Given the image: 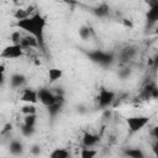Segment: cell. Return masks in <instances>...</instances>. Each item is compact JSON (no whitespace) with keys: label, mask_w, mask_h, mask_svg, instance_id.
<instances>
[{"label":"cell","mask_w":158,"mask_h":158,"mask_svg":"<svg viewBox=\"0 0 158 158\" xmlns=\"http://www.w3.org/2000/svg\"><path fill=\"white\" fill-rule=\"evenodd\" d=\"M30 16H31V15L27 12L26 9H17V10L15 11V14H14V17H15L17 21L25 20V19H27V17H30Z\"/></svg>","instance_id":"obj_18"},{"label":"cell","mask_w":158,"mask_h":158,"mask_svg":"<svg viewBox=\"0 0 158 158\" xmlns=\"http://www.w3.org/2000/svg\"><path fill=\"white\" fill-rule=\"evenodd\" d=\"M151 99H158V89H157V86L153 88V90L151 93Z\"/></svg>","instance_id":"obj_32"},{"label":"cell","mask_w":158,"mask_h":158,"mask_svg":"<svg viewBox=\"0 0 158 158\" xmlns=\"http://www.w3.org/2000/svg\"><path fill=\"white\" fill-rule=\"evenodd\" d=\"M21 33L20 31H15L11 33V41H12V44H20V41H21Z\"/></svg>","instance_id":"obj_26"},{"label":"cell","mask_w":158,"mask_h":158,"mask_svg":"<svg viewBox=\"0 0 158 158\" xmlns=\"http://www.w3.org/2000/svg\"><path fill=\"white\" fill-rule=\"evenodd\" d=\"M10 83H11V86L12 88H20L25 83V77L22 74H20V73L12 74L11 78H10Z\"/></svg>","instance_id":"obj_12"},{"label":"cell","mask_w":158,"mask_h":158,"mask_svg":"<svg viewBox=\"0 0 158 158\" xmlns=\"http://www.w3.org/2000/svg\"><path fill=\"white\" fill-rule=\"evenodd\" d=\"M88 56L93 62L99 63L100 65H109L114 60L112 53H107V52H102V51H93V52L88 53Z\"/></svg>","instance_id":"obj_2"},{"label":"cell","mask_w":158,"mask_h":158,"mask_svg":"<svg viewBox=\"0 0 158 158\" xmlns=\"http://www.w3.org/2000/svg\"><path fill=\"white\" fill-rule=\"evenodd\" d=\"M9 151H10V153L14 154V156H20V154H22V152H23V144H22L20 141L14 139V141H11L10 144H9Z\"/></svg>","instance_id":"obj_9"},{"label":"cell","mask_w":158,"mask_h":158,"mask_svg":"<svg viewBox=\"0 0 158 158\" xmlns=\"http://www.w3.org/2000/svg\"><path fill=\"white\" fill-rule=\"evenodd\" d=\"M68 157H69V152L65 148H56L49 154V158H68Z\"/></svg>","instance_id":"obj_15"},{"label":"cell","mask_w":158,"mask_h":158,"mask_svg":"<svg viewBox=\"0 0 158 158\" xmlns=\"http://www.w3.org/2000/svg\"><path fill=\"white\" fill-rule=\"evenodd\" d=\"M4 70H5V67L4 65H0V86L2 85V83H4Z\"/></svg>","instance_id":"obj_29"},{"label":"cell","mask_w":158,"mask_h":158,"mask_svg":"<svg viewBox=\"0 0 158 158\" xmlns=\"http://www.w3.org/2000/svg\"><path fill=\"white\" fill-rule=\"evenodd\" d=\"M109 10L110 9H109V6L106 4H100L98 7L94 9V14L96 16H99V17H105L109 14Z\"/></svg>","instance_id":"obj_16"},{"label":"cell","mask_w":158,"mask_h":158,"mask_svg":"<svg viewBox=\"0 0 158 158\" xmlns=\"http://www.w3.org/2000/svg\"><path fill=\"white\" fill-rule=\"evenodd\" d=\"M16 26L25 30L26 32L30 33V36H33L38 43V48H41L42 51L44 49V36H43V31L46 27V19L40 14L36 12L33 15H31L30 17L25 19V20H20L16 21Z\"/></svg>","instance_id":"obj_1"},{"label":"cell","mask_w":158,"mask_h":158,"mask_svg":"<svg viewBox=\"0 0 158 158\" xmlns=\"http://www.w3.org/2000/svg\"><path fill=\"white\" fill-rule=\"evenodd\" d=\"M63 75V70L62 69H58V68H51L48 70V79L51 83H54L57 80H59Z\"/></svg>","instance_id":"obj_13"},{"label":"cell","mask_w":158,"mask_h":158,"mask_svg":"<svg viewBox=\"0 0 158 158\" xmlns=\"http://www.w3.org/2000/svg\"><path fill=\"white\" fill-rule=\"evenodd\" d=\"M37 96H38V100L47 107L49 105H52L54 101H56V95L53 94V91H51L49 89H46V88H42L37 91Z\"/></svg>","instance_id":"obj_6"},{"label":"cell","mask_w":158,"mask_h":158,"mask_svg":"<svg viewBox=\"0 0 158 158\" xmlns=\"http://www.w3.org/2000/svg\"><path fill=\"white\" fill-rule=\"evenodd\" d=\"M123 153L130 158H144V153L139 148H128V149H125Z\"/></svg>","instance_id":"obj_14"},{"label":"cell","mask_w":158,"mask_h":158,"mask_svg":"<svg viewBox=\"0 0 158 158\" xmlns=\"http://www.w3.org/2000/svg\"><path fill=\"white\" fill-rule=\"evenodd\" d=\"M115 100V93L111 91V90H107L105 88H101L100 89V93H99V96H98V102H99V106L101 109H105L107 106H110Z\"/></svg>","instance_id":"obj_5"},{"label":"cell","mask_w":158,"mask_h":158,"mask_svg":"<svg viewBox=\"0 0 158 158\" xmlns=\"http://www.w3.org/2000/svg\"><path fill=\"white\" fill-rule=\"evenodd\" d=\"M21 100L26 101L27 104H36L38 101V96H37V91L30 88H26L22 90L21 94Z\"/></svg>","instance_id":"obj_8"},{"label":"cell","mask_w":158,"mask_h":158,"mask_svg":"<svg viewBox=\"0 0 158 158\" xmlns=\"http://www.w3.org/2000/svg\"><path fill=\"white\" fill-rule=\"evenodd\" d=\"M23 54V49L20 44H11V46H6L2 52L0 53L1 58L5 59H14V58H19Z\"/></svg>","instance_id":"obj_4"},{"label":"cell","mask_w":158,"mask_h":158,"mask_svg":"<svg viewBox=\"0 0 158 158\" xmlns=\"http://www.w3.org/2000/svg\"><path fill=\"white\" fill-rule=\"evenodd\" d=\"M153 88H156V84H153V83L147 84V85L143 88V90H142V93H141V95H139L141 99H143V100H148V99H151V93H152Z\"/></svg>","instance_id":"obj_17"},{"label":"cell","mask_w":158,"mask_h":158,"mask_svg":"<svg viewBox=\"0 0 158 158\" xmlns=\"http://www.w3.org/2000/svg\"><path fill=\"white\" fill-rule=\"evenodd\" d=\"M147 17H148V20H149L151 22H154V21L158 19V5H156L154 7H152V9L148 11Z\"/></svg>","instance_id":"obj_22"},{"label":"cell","mask_w":158,"mask_h":158,"mask_svg":"<svg viewBox=\"0 0 158 158\" xmlns=\"http://www.w3.org/2000/svg\"><path fill=\"white\" fill-rule=\"evenodd\" d=\"M63 104H64V96H57L56 95V101L52 105L47 106V111H48V115L51 118H54L57 116V114L60 111Z\"/></svg>","instance_id":"obj_7"},{"label":"cell","mask_w":158,"mask_h":158,"mask_svg":"<svg viewBox=\"0 0 158 158\" xmlns=\"http://www.w3.org/2000/svg\"><path fill=\"white\" fill-rule=\"evenodd\" d=\"M99 139H100L99 136L86 132V133H84V136H83V144H84L86 148H89V147L96 144V143L99 142Z\"/></svg>","instance_id":"obj_10"},{"label":"cell","mask_w":158,"mask_h":158,"mask_svg":"<svg viewBox=\"0 0 158 158\" xmlns=\"http://www.w3.org/2000/svg\"><path fill=\"white\" fill-rule=\"evenodd\" d=\"M122 23H123V26H126V27H128V28H132V27H133V25H132L131 20L123 19V20H122Z\"/></svg>","instance_id":"obj_30"},{"label":"cell","mask_w":158,"mask_h":158,"mask_svg":"<svg viewBox=\"0 0 158 158\" xmlns=\"http://www.w3.org/2000/svg\"><path fill=\"white\" fill-rule=\"evenodd\" d=\"M130 74H131V69H130V68H122V69L118 72V77H120L121 79H126Z\"/></svg>","instance_id":"obj_27"},{"label":"cell","mask_w":158,"mask_h":158,"mask_svg":"<svg viewBox=\"0 0 158 158\" xmlns=\"http://www.w3.org/2000/svg\"><path fill=\"white\" fill-rule=\"evenodd\" d=\"M110 115H111V112H110L109 110H106V111L104 112V117H110Z\"/></svg>","instance_id":"obj_34"},{"label":"cell","mask_w":158,"mask_h":158,"mask_svg":"<svg viewBox=\"0 0 158 158\" xmlns=\"http://www.w3.org/2000/svg\"><path fill=\"white\" fill-rule=\"evenodd\" d=\"M30 151H31V153H32L33 156H38V154L41 153V147H40L38 144H33Z\"/></svg>","instance_id":"obj_28"},{"label":"cell","mask_w":158,"mask_h":158,"mask_svg":"<svg viewBox=\"0 0 158 158\" xmlns=\"http://www.w3.org/2000/svg\"><path fill=\"white\" fill-rule=\"evenodd\" d=\"M95 156H96V151L91 148H83L80 153L81 158H95Z\"/></svg>","instance_id":"obj_20"},{"label":"cell","mask_w":158,"mask_h":158,"mask_svg":"<svg viewBox=\"0 0 158 158\" xmlns=\"http://www.w3.org/2000/svg\"><path fill=\"white\" fill-rule=\"evenodd\" d=\"M91 35V28L89 26H81L79 28V36L81 40H88Z\"/></svg>","instance_id":"obj_19"},{"label":"cell","mask_w":158,"mask_h":158,"mask_svg":"<svg viewBox=\"0 0 158 158\" xmlns=\"http://www.w3.org/2000/svg\"><path fill=\"white\" fill-rule=\"evenodd\" d=\"M148 121H149V118L147 116H132V117H128L126 120L127 126H128V128L132 133L138 132L139 130H142L148 123Z\"/></svg>","instance_id":"obj_3"},{"label":"cell","mask_w":158,"mask_h":158,"mask_svg":"<svg viewBox=\"0 0 158 158\" xmlns=\"http://www.w3.org/2000/svg\"><path fill=\"white\" fill-rule=\"evenodd\" d=\"M11 123H6L5 125V127H4V130L1 131V135H5V133H7V132H10L11 131Z\"/></svg>","instance_id":"obj_31"},{"label":"cell","mask_w":158,"mask_h":158,"mask_svg":"<svg viewBox=\"0 0 158 158\" xmlns=\"http://www.w3.org/2000/svg\"><path fill=\"white\" fill-rule=\"evenodd\" d=\"M21 111H22V114H25V116L26 115H33V114H36V107L33 104H26L25 106H22Z\"/></svg>","instance_id":"obj_23"},{"label":"cell","mask_w":158,"mask_h":158,"mask_svg":"<svg viewBox=\"0 0 158 158\" xmlns=\"http://www.w3.org/2000/svg\"><path fill=\"white\" fill-rule=\"evenodd\" d=\"M151 136L156 139V138H158V127H153L152 128V131H151Z\"/></svg>","instance_id":"obj_33"},{"label":"cell","mask_w":158,"mask_h":158,"mask_svg":"<svg viewBox=\"0 0 158 158\" xmlns=\"http://www.w3.org/2000/svg\"><path fill=\"white\" fill-rule=\"evenodd\" d=\"M21 133L25 136V137H30L35 133V127H30V126H26V125H22L21 126Z\"/></svg>","instance_id":"obj_24"},{"label":"cell","mask_w":158,"mask_h":158,"mask_svg":"<svg viewBox=\"0 0 158 158\" xmlns=\"http://www.w3.org/2000/svg\"><path fill=\"white\" fill-rule=\"evenodd\" d=\"M20 46L22 47V49H25V48H31V47H38V43L33 36H26L21 38Z\"/></svg>","instance_id":"obj_11"},{"label":"cell","mask_w":158,"mask_h":158,"mask_svg":"<svg viewBox=\"0 0 158 158\" xmlns=\"http://www.w3.org/2000/svg\"><path fill=\"white\" fill-rule=\"evenodd\" d=\"M36 114L33 115H26L23 117V125L26 126H30V127H35V123H36Z\"/></svg>","instance_id":"obj_21"},{"label":"cell","mask_w":158,"mask_h":158,"mask_svg":"<svg viewBox=\"0 0 158 158\" xmlns=\"http://www.w3.org/2000/svg\"><path fill=\"white\" fill-rule=\"evenodd\" d=\"M135 53H136V49H135L133 47H128V48L123 49V52H122V58H123L125 60H127V59H130L131 57H133Z\"/></svg>","instance_id":"obj_25"}]
</instances>
